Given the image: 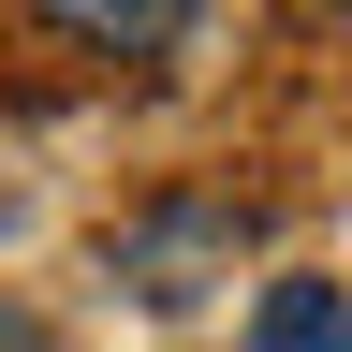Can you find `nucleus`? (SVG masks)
Returning <instances> with one entry per match:
<instances>
[{"mask_svg":"<svg viewBox=\"0 0 352 352\" xmlns=\"http://www.w3.org/2000/svg\"><path fill=\"white\" fill-rule=\"evenodd\" d=\"M250 352H352V294H338V279H264Z\"/></svg>","mask_w":352,"mask_h":352,"instance_id":"1","label":"nucleus"},{"mask_svg":"<svg viewBox=\"0 0 352 352\" xmlns=\"http://www.w3.org/2000/svg\"><path fill=\"white\" fill-rule=\"evenodd\" d=\"M59 30H74V44H191V15H176V0H74Z\"/></svg>","mask_w":352,"mask_h":352,"instance_id":"2","label":"nucleus"}]
</instances>
